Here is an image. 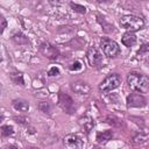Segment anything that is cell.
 Masks as SVG:
<instances>
[{"label":"cell","mask_w":149,"mask_h":149,"mask_svg":"<svg viewBox=\"0 0 149 149\" xmlns=\"http://www.w3.org/2000/svg\"><path fill=\"white\" fill-rule=\"evenodd\" d=\"M127 83L133 91L139 93H147L149 90V79L141 72H129L127 76Z\"/></svg>","instance_id":"cell-1"},{"label":"cell","mask_w":149,"mask_h":149,"mask_svg":"<svg viewBox=\"0 0 149 149\" xmlns=\"http://www.w3.org/2000/svg\"><path fill=\"white\" fill-rule=\"evenodd\" d=\"M120 24L122 28L128 29L130 31H136V30H141L144 28V21L142 17L136 16V15H123L120 19Z\"/></svg>","instance_id":"cell-2"},{"label":"cell","mask_w":149,"mask_h":149,"mask_svg":"<svg viewBox=\"0 0 149 149\" xmlns=\"http://www.w3.org/2000/svg\"><path fill=\"white\" fill-rule=\"evenodd\" d=\"M121 84V78L118 73H111L108 74L99 85V90L102 93H109L111 91L119 87Z\"/></svg>","instance_id":"cell-3"},{"label":"cell","mask_w":149,"mask_h":149,"mask_svg":"<svg viewBox=\"0 0 149 149\" xmlns=\"http://www.w3.org/2000/svg\"><path fill=\"white\" fill-rule=\"evenodd\" d=\"M100 47H101V49H102V51H104V54L107 56V57H116L120 52H121V50H120V47H119V44L114 41V40H111V38H108V37H104V38H101V41H100Z\"/></svg>","instance_id":"cell-4"},{"label":"cell","mask_w":149,"mask_h":149,"mask_svg":"<svg viewBox=\"0 0 149 149\" xmlns=\"http://www.w3.org/2000/svg\"><path fill=\"white\" fill-rule=\"evenodd\" d=\"M86 58L90 64V66L94 69H101L104 66V61H102V55L95 47H90L87 52H86Z\"/></svg>","instance_id":"cell-5"},{"label":"cell","mask_w":149,"mask_h":149,"mask_svg":"<svg viewBox=\"0 0 149 149\" xmlns=\"http://www.w3.org/2000/svg\"><path fill=\"white\" fill-rule=\"evenodd\" d=\"M58 105L68 114H72L76 109V105H74L73 99L69 94H66L62 91H59V93H58Z\"/></svg>","instance_id":"cell-6"},{"label":"cell","mask_w":149,"mask_h":149,"mask_svg":"<svg viewBox=\"0 0 149 149\" xmlns=\"http://www.w3.org/2000/svg\"><path fill=\"white\" fill-rule=\"evenodd\" d=\"M38 49H40V52L42 54V56H44V57H47L49 59H57L59 57V55H61L59 49L56 45H54V44H51L49 42L41 43Z\"/></svg>","instance_id":"cell-7"},{"label":"cell","mask_w":149,"mask_h":149,"mask_svg":"<svg viewBox=\"0 0 149 149\" xmlns=\"http://www.w3.org/2000/svg\"><path fill=\"white\" fill-rule=\"evenodd\" d=\"M126 104L128 107L141 108V107H144L147 105V98L140 93H132V94L127 95Z\"/></svg>","instance_id":"cell-8"},{"label":"cell","mask_w":149,"mask_h":149,"mask_svg":"<svg viewBox=\"0 0 149 149\" xmlns=\"http://www.w3.org/2000/svg\"><path fill=\"white\" fill-rule=\"evenodd\" d=\"M63 143L69 149H77V148H81L84 146L83 140L78 135H76V134H69V135H66L64 137V140H63Z\"/></svg>","instance_id":"cell-9"},{"label":"cell","mask_w":149,"mask_h":149,"mask_svg":"<svg viewBox=\"0 0 149 149\" xmlns=\"http://www.w3.org/2000/svg\"><path fill=\"white\" fill-rule=\"evenodd\" d=\"M70 86H71V90L77 94H88L91 91V86L86 81L80 80V79L72 81Z\"/></svg>","instance_id":"cell-10"},{"label":"cell","mask_w":149,"mask_h":149,"mask_svg":"<svg viewBox=\"0 0 149 149\" xmlns=\"http://www.w3.org/2000/svg\"><path fill=\"white\" fill-rule=\"evenodd\" d=\"M78 123H79L80 128L83 129V132H85L86 134H90V132L94 127V121L91 116H81L78 120Z\"/></svg>","instance_id":"cell-11"},{"label":"cell","mask_w":149,"mask_h":149,"mask_svg":"<svg viewBox=\"0 0 149 149\" xmlns=\"http://www.w3.org/2000/svg\"><path fill=\"white\" fill-rule=\"evenodd\" d=\"M13 107L15 111H19V112H28L29 111V102L24 99H14L13 102H12Z\"/></svg>","instance_id":"cell-12"},{"label":"cell","mask_w":149,"mask_h":149,"mask_svg":"<svg viewBox=\"0 0 149 149\" xmlns=\"http://www.w3.org/2000/svg\"><path fill=\"white\" fill-rule=\"evenodd\" d=\"M121 42L127 48H130L136 43V36H135V34L133 31H127V33L123 34V36L121 38Z\"/></svg>","instance_id":"cell-13"},{"label":"cell","mask_w":149,"mask_h":149,"mask_svg":"<svg viewBox=\"0 0 149 149\" xmlns=\"http://www.w3.org/2000/svg\"><path fill=\"white\" fill-rule=\"evenodd\" d=\"M12 41H13L15 44H17V45H26V44L29 43L28 37H27L23 33H21V31L15 33V34L12 36Z\"/></svg>","instance_id":"cell-14"},{"label":"cell","mask_w":149,"mask_h":149,"mask_svg":"<svg viewBox=\"0 0 149 149\" xmlns=\"http://www.w3.org/2000/svg\"><path fill=\"white\" fill-rule=\"evenodd\" d=\"M97 17H98V22L102 26V30L105 31V33H107V34H109V33H114L115 31V27L112 24V23H108L106 20H105V17H102L101 15H97Z\"/></svg>","instance_id":"cell-15"},{"label":"cell","mask_w":149,"mask_h":149,"mask_svg":"<svg viewBox=\"0 0 149 149\" xmlns=\"http://www.w3.org/2000/svg\"><path fill=\"white\" fill-rule=\"evenodd\" d=\"M113 137V132L112 130H104V132H100L97 134L95 139L99 143H106L108 141H111Z\"/></svg>","instance_id":"cell-16"},{"label":"cell","mask_w":149,"mask_h":149,"mask_svg":"<svg viewBox=\"0 0 149 149\" xmlns=\"http://www.w3.org/2000/svg\"><path fill=\"white\" fill-rule=\"evenodd\" d=\"M10 79L15 85L24 86V78L21 72H12L10 73Z\"/></svg>","instance_id":"cell-17"},{"label":"cell","mask_w":149,"mask_h":149,"mask_svg":"<svg viewBox=\"0 0 149 149\" xmlns=\"http://www.w3.org/2000/svg\"><path fill=\"white\" fill-rule=\"evenodd\" d=\"M37 108H38L42 113L48 114V115H50L51 112H52V106H51V104H50L49 101H41V102H38Z\"/></svg>","instance_id":"cell-18"},{"label":"cell","mask_w":149,"mask_h":149,"mask_svg":"<svg viewBox=\"0 0 149 149\" xmlns=\"http://www.w3.org/2000/svg\"><path fill=\"white\" fill-rule=\"evenodd\" d=\"M0 134L1 136L3 137H8V136H12L14 134V128L9 125H3L0 127Z\"/></svg>","instance_id":"cell-19"},{"label":"cell","mask_w":149,"mask_h":149,"mask_svg":"<svg viewBox=\"0 0 149 149\" xmlns=\"http://www.w3.org/2000/svg\"><path fill=\"white\" fill-rule=\"evenodd\" d=\"M147 139H148V135H147V134L139 133V134H136V135L133 137V141H134V143H136V144H142V143L147 142Z\"/></svg>","instance_id":"cell-20"},{"label":"cell","mask_w":149,"mask_h":149,"mask_svg":"<svg viewBox=\"0 0 149 149\" xmlns=\"http://www.w3.org/2000/svg\"><path fill=\"white\" fill-rule=\"evenodd\" d=\"M70 7L72 8V10H74L76 13L79 14H85L86 13V8L79 3H74V2H70Z\"/></svg>","instance_id":"cell-21"},{"label":"cell","mask_w":149,"mask_h":149,"mask_svg":"<svg viewBox=\"0 0 149 149\" xmlns=\"http://www.w3.org/2000/svg\"><path fill=\"white\" fill-rule=\"evenodd\" d=\"M148 55V44L147 43H144V44H142L141 47H140V50L137 51V56L140 57H146Z\"/></svg>","instance_id":"cell-22"},{"label":"cell","mask_w":149,"mask_h":149,"mask_svg":"<svg viewBox=\"0 0 149 149\" xmlns=\"http://www.w3.org/2000/svg\"><path fill=\"white\" fill-rule=\"evenodd\" d=\"M81 68H83V64H81V62H79V61H74L71 65H70V70L71 71H79V70H81Z\"/></svg>","instance_id":"cell-23"},{"label":"cell","mask_w":149,"mask_h":149,"mask_svg":"<svg viewBox=\"0 0 149 149\" xmlns=\"http://www.w3.org/2000/svg\"><path fill=\"white\" fill-rule=\"evenodd\" d=\"M6 27H7V20L5 19V16L2 14H0V34L3 33Z\"/></svg>","instance_id":"cell-24"},{"label":"cell","mask_w":149,"mask_h":149,"mask_svg":"<svg viewBox=\"0 0 149 149\" xmlns=\"http://www.w3.org/2000/svg\"><path fill=\"white\" fill-rule=\"evenodd\" d=\"M14 121L16 123H20V125H26V123H28L29 120L24 116H14Z\"/></svg>","instance_id":"cell-25"},{"label":"cell","mask_w":149,"mask_h":149,"mask_svg":"<svg viewBox=\"0 0 149 149\" xmlns=\"http://www.w3.org/2000/svg\"><path fill=\"white\" fill-rule=\"evenodd\" d=\"M58 74H59V69L56 68V66L50 68V70L48 71V76H50V77H55V76H58Z\"/></svg>","instance_id":"cell-26"},{"label":"cell","mask_w":149,"mask_h":149,"mask_svg":"<svg viewBox=\"0 0 149 149\" xmlns=\"http://www.w3.org/2000/svg\"><path fill=\"white\" fill-rule=\"evenodd\" d=\"M49 3L52 6H61V1L59 0H49Z\"/></svg>","instance_id":"cell-27"},{"label":"cell","mask_w":149,"mask_h":149,"mask_svg":"<svg viewBox=\"0 0 149 149\" xmlns=\"http://www.w3.org/2000/svg\"><path fill=\"white\" fill-rule=\"evenodd\" d=\"M2 120H3V114H2L1 112H0V122H1Z\"/></svg>","instance_id":"cell-28"},{"label":"cell","mask_w":149,"mask_h":149,"mask_svg":"<svg viewBox=\"0 0 149 149\" xmlns=\"http://www.w3.org/2000/svg\"><path fill=\"white\" fill-rule=\"evenodd\" d=\"M2 91H3V88H2V85L0 84V95L2 94Z\"/></svg>","instance_id":"cell-29"},{"label":"cell","mask_w":149,"mask_h":149,"mask_svg":"<svg viewBox=\"0 0 149 149\" xmlns=\"http://www.w3.org/2000/svg\"><path fill=\"white\" fill-rule=\"evenodd\" d=\"M108 0H98V2H107Z\"/></svg>","instance_id":"cell-30"},{"label":"cell","mask_w":149,"mask_h":149,"mask_svg":"<svg viewBox=\"0 0 149 149\" xmlns=\"http://www.w3.org/2000/svg\"><path fill=\"white\" fill-rule=\"evenodd\" d=\"M0 48H1V44H0ZM2 58H1V54H0V61H1Z\"/></svg>","instance_id":"cell-31"},{"label":"cell","mask_w":149,"mask_h":149,"mask_svg":"<svg viewBox=\"0 0 149 149\" xmlns=\"http://www.w3.org/2000/svg\"><path fill=\"white\" fill-rule=\"evenodd\" d=\"M142 1H147V0H142Z\"/></svg>","instance_id":"cell-32"}]
</instances>
